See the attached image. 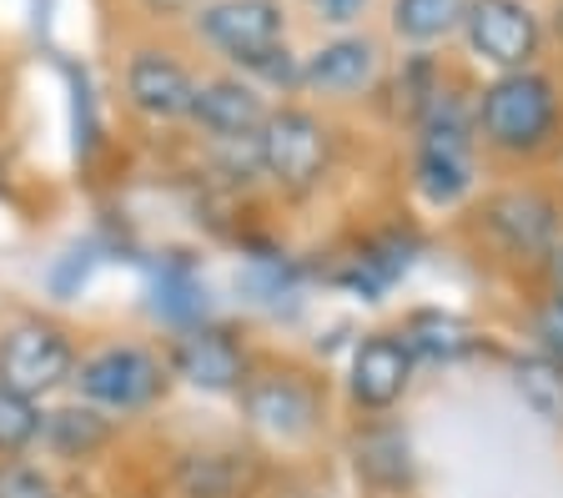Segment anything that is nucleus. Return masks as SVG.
<instances>
[{
	"mask_svg": "<svg viewBox=\"0 0 563 498\" xmlns=\"http://www.w3.org/2000/svg\"><path fill=\"white\" fill-rule=\"evenodd\" d=\"M197 31L211 51H222L242 71L267 81L302 86V66H292L287 51V15L277 0H207L197 11Z\"/></svg>",
	"mask_w": 563,
	"mask_h": 498,
	"instance_id": "f257e3e1",
	"label": "nucleus"
},
{
	"mask_svg": "<svg viewBox=\"0 0 563 498\" xmlns=\"http://www.w3.org/2000/svg\"><path fill=\"white\" fill-rule=\"evenodd\" d=\"M473 117L483 146L504 156H533L559 131V91L539 71H504L483 86Z\"/></svg>",
	"mask_w": 563,
	"mask_h": 498,
	"instance_id": "f03ea898",
	"label": "nucleus"
},
{
	"mask_svg": "<svg viewBox=\"0 0 563 498\" xmlns=\"http://www.w3.org/2000/svg\"><path fill=\"white\" fill-rule=\"evenodd\" d=\"M257 152H262V177L272 187L287 191V197H307L328 177L332 131L307 107H277L257 136Z\"/></svg>",
	"mask_w": 563,
	"mask_h": 498,
	"instance_id": "7ed1b4c3",
	"label": "nucleus"
},
{
	"mask_svg": "<svg viewBox=\"0 0 563 498\" xmlns=\"http://www.w3.org/2000/svg\"><path fill=\"white\" fill-rule=\"evenodd\" d=\"M166 363L136 343H111L96 347L91 357L76 363V392L81 403L101 408V413H141L166 392Z\"/></svg>",
	"mask_w": 563,
	"mask_h": 498,
	"instance_id": "20e7f679",
	"label": "nucleus"
},
{
	"mask_svg": "<svg viewBox=\"0 0 563 498\" xmlns=\"http://www.w3.org/2000/svg\"><path fill=\"white\" fill-rule=\"evenodd\" d=\"M76 378V343L70 332L56 322H15L5 337H0V383L25 398H46V392L66 388Z\"/></svg>",
	"mask_w": 563,
	"mask_h": 498,
	"instance_id": "39448f33",
	"label": "nucleus"
},
{
	"mask_svg": "<svg viewBox=\"0 0 563 498\" xmlns=\"http://www.w3.org/2000/svg\"><path fill=\"white\" fill-rule=\"evenodd\" d=\"M483 237L508 262H549L563 242V207L533 187H508L483 202Z\"/></svg>",
	"mask_w": 563,
	"mask_h": 498,
	"instance_id": "423d86ee",
	"label": "nucleus"
},
{
	"mask_svg": "<svg viewBox=\"0 0 563 498\" xmlns=\"http://www.w3.org/2000/svg\"><path fill=\"white\" fill-rule=\"evenodd\" d=\"M463 36L478 60H488L493 71H533L543 46V25L528 0H468L463 15Z\"/></svg>",
	"mask_w": 563,
	"mask_h": 498,
	"instance_id": "0eeeda50",
	"label": "nucleus"
},
{
	"mask_svg": "<svg viewBox=\"0 0 563 498\" xmlns=\"http://www.w3.org/2000/svg\"><path fill=\"white\" fill-rule=\"evenodd\" d=\"M418 357L408 353L402 332H367L363 343L352 347L347 363V398L363 413H393L408 398Z\"/></svg>",
	"mask_w": 563,
	"mask_h": 498,
	"instance_id": "6e6552de",
	"label": "nucleus"
},
{
	"mask_svg": "<svg viewBox=\"0 0 563 498\" xmlns=\"http://www.w3.org/2000/svg\"><path fill=\"white\" fill-rule=\"evenodd\" d=\"M166 373L201 392H242V383L252 378L242 343L227 328H207V322L176 332L166 347Z\"/></svg>",
	"mask_w": 563,
	"mask_h": 498,
	"instance_id": "1a4fd4ad",
	"label": "nucleus"
},
{
	"mask_svg": "<svg viewBox=\"0 0 563 498\" xmlns=\"http://www.w3.org/2000/svg\"><path fill=\"white\" fill-rule=\"evenodd\" d=\"M242 413L267 439L302 443L322 418V403H317L312 383L297 378V373H262V378L242 383Z\"/></svg>",
	"mask_w": 563,
	"mask_h": 498,
	"instance_id": "9d476101",
	"label": "nucleus"
},
{
	"mask_svg": "<svg viewBox=\"0 0 563 498\" xmlns=\"http://www.w3.org/2000/svg\"><path fill=\"white\" fill-rule=\"evenodd\" d=\"M267 117L272 107L257 81H246V76H211V81H197L187 121H197L211 142L227 146V142H257Z\"/></svg>",
	"mask_w": 563,
	"mask_h": 498,
	"instance_id": "9b49d317",
	"label": "nucleus"
},
{
	"mask_svg": "<svg viewBox=\"0 0 563 498\" xmlns=\"http://www.w3.org/2000/svg\"><path fill=\"white\" fill-rule=\"evenodd\" d=\"M197 81L172 51H136L126 60V101L146 121H187Z\"/></svg>",
	"mask_w": 563,
	"mask_h": 498,
	"instance_id": "f8f14e48",
	"label": "nucleus"
},
{
	"mask_svg": "<svg viewBox=\"0 0 563 498\" xmlns=\"http://www.w3.org/2000/svg\"><path fill=\"white\" fill-rule=\"evenodd\" d=\"M377 71H383V51L367 36H332L328 46H317L302 60V91L312 96H332V101H347V96L373 91Z\"/></svg>",
	"mask_w": 563,
	"mask_h": 498,
	"instance_id": "ddd939ff",
	"label": "nucleus"
},
{
	"mask_svg": "<svg viewBox=\"0 0 563 498\" xmlns=\"http://www.w3.org/2000/svg\"><path fill=\"white\" fill-rule=\"evenodd\" d=\"M257 478L252 453L236 449H201V453H181L176 463V488L187 498H242Z\"/></svg>",
	"mask_w": 563,
	"mask_h": 498,
	"instance_id": "4468645a",
	"label": "nucleus"
},
{
	"mask_svg": "<svg viewBox=\"0 0 563 498\" xmlns=\"http://www.w3.org/2000/svg\"><path fill=\"white\" fill-rule=\"evenodd\" d=\"M412 187L428 207H457L478 187V166L468 146H418L412 156Z\"/></svg>",
	"mask_w": 563,
	"mask_h": 498,
	"instance_id": "2eb2a0df",
	"label": "nucleus"
},
{
	"mask_svg": "<svg viewBox=\"0 0 563 498\" xmlns=\"http://www.w3.org/2000/svg\"><path fill=\"white\" fill-rule=\"evenodd\" d=\"M111 418L91 403H70L46 413V428H41V443H46L56 458H96V453L111 443Z\"/></svg>",
	"mask_w": 563,
	"mask_h": 498,
	"instance_id": "dca6fc26",
	"label": "nucleus"
},
{
	"mask_svg": "<svg viewBox=\"0 0 563 498\" xmlns=\"http://www.w3.org/2000/svg\"><path fill=\"white\" fill-rule=\"evenodd\" d=\"M514 392L543 428H563V357L553 353H523L514 357Z\"/></svg>",
	"mask_w": 563,
	"mask_h": 498,
	"instance_id": "f3484780",
	"label": "nucleus"
},
{
	"mask_svg": "<svg viewBox=\"0 0 563 498\" xmlns=\"http://www.w3.org/2000/svg\"><path fill=\"white\" fill-rule=\"evenodd\" d=\"M468 0H393V36L408 46H438L463 31Z\"/></svg>",
	"mask_w": 563,
	"mask_h": 498,
	"instance_id": "a211bd4d",
	"label": "nucleus"
},
{
	"mask_svg": "<svg viewBox=\"0 0 563 498\" xmlns=\"http://www.w3.org/2000/svg\"><path fill=\"white\" fill-rule=\"evenodd\" d=\"M402 343L418 363H453L473 347V332L453 312H412L408 328H402Z\"/></svg>",
	"mask_w": 563,
	"mask_h": 498,
	"instance_id": "6ab92c4d",
	"label": "nucleus"
},
{
	"mask_svg": "<svg viewBox=\"0 0 563 498\" xmlns=\"http://www.w3.org/2000/svg\"><path fill=\"white\" fill-rule=\"evenodd\" d=\"M357 474L377 488H402L412 478V458H408V439L383 428V433H367L357 443Z\"/></svg>",
	"mask_w": 563,
	"mask_h": 498,
	"instance_id": "aec40b11",
	"label": "nucleus"
},
{
	"mask_svg": "<svg viewBox=\"0 0 563 498\" xmlns=\"http://www.w3.org/2000/svg\"><path fill=\"white\" fill-rule=\"evenodd\" d=\"M156 312H162L166 322H176V328L201 322V312H207V287L197 283V273H191L187 262H166L162 273H156Z\"/></svg>",
	"mask_w": 563,
	"mask_h": 498,
	"instance_id": "412c9836",
	"label": "nucleus"
},
{
	"mask_svg": "<svg viewBox=\"0 0 563 498\" xmlns=\"http://www.w3.org/2000/svg\"><path fill=\"white\" fill-rule=\"evenodd\" d=\"M41 428H46L41 403L0 383V458H15V453H25L31 443H41Z\"/></svg>",
	"mask_w": 563,
	"mask_h": 498,
	"instance_id": "4be33fe9",
	"label": "nucleus"
},
{
	"mask_svg": "<svg viewBox=\"0 0 563 498\" xmlns=\"http://www.w3.org/2000/svg\"><path fill=\"white\" fill-rule=\"evenodd\" d=\"M0 498H60L56 478L35 463L21 458H0Z\"/></svg>",
	"mask_w": 563,
	"mask_h": 498,
	"instance_id": "5701e85b",
	"label": "nucleus"
},
{
	"mask_svg": "<svg viewBox=\"0 0 563 498\" xmlns=\"http://www.w3.org/2000/svg\"><path fill=\"white\" fill-rule=\"evenodd\" d=\"M367 5H373V0H307V11H312L322 25H338V31L363 21Z\"/></svg>",
	"mask_w": 563,
	"mask_h": 498,
	"instance_id": "b1692460",
	"label": "nucleus"
},
{
	"mask_svg": "<svg viewBox=\"0 0 563 498\" xmlns=\"http://www.w3.org/2000/svg\"><path fill=\"white\" fill-rule=\"evenodd\" d=\"M539 332H543V343H549V353L563 357V302H549V308H543Z\"/></svg>",
	"mask_w": 563,
	"mask_h": 498,
	"instance_id": "393cba45",
	"label": "nucleus"
},
{
	"mask_svg": "<svg viewBox=\"0 0 563 498\" xmlns=\"http://www.w3.org/2000/svg\"><path fill=\"white\" fill-rule=\"evenodd\" d=\"M543 277H549V292H553V302H563V242L549 252V262H543Z\"/></svg>",
	"mask_w": 563,
	"mask_h": 498,
	"instance_id": "a878e982",
	"label": "nucleus"
},
{
	"mask_svg": "<svg viewBox=\"0 0 563 498\" xmlns=\"http://www.w3.org/2000/svg\"><path fill=\"white\" fill-rule=\"evenodd\" d=\"M197 5H207V0H146V11L156 15H181V11H197Z\"/></svg>",
	"mask_w": 563,
	"mask_h": 498,
	"instance_id": "bb28decb",
	"label": "nucleus"
}]
</instances>
